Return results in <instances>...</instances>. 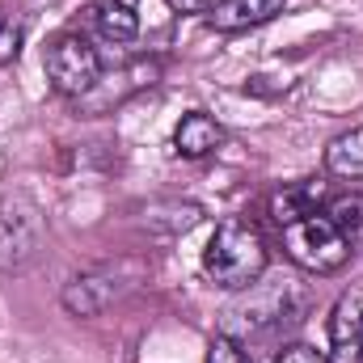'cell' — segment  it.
<instances>
[{"instance_id": "14", "label": "cell", "mask_w": 363, "mask_h": 363, "mask_svg": "<svg viewBox=\"0 0 363 363\" xmlns=\"http://www.w3.org/2000/svg\"><path fill=\"white\" fill-rule=\"evenodd\" d=\"M203 220V207L199 203H152L148 207V228L152 233H190L194 224Z\"/></svg>"}, {"instance_id": "4", "label": "cell", "mask_w": 363, "mask_h": 363, "mask_svg": "<svg viewBox=\"0 0 363 363\" xmlns=\"http://www.w3.org/2000/svg\"><path fill=\"white\" fill-rule=\"evenodd\" d=\"M43 68H47V81L60 97H85L101 81V55H97V47L85 34L51 38L47 55H43Z\"/></svg>"}, {"instance_id": "8", "label": "cell", "mask_w": 363, "mask_h": 363, "mask_svg": "<svg viewBox=\"0 0 363 363\" xmlns=\"http://www.w3.org/2000/svg\"><path fill=\"white\" fill-rule=\"evenodd\" d=\"M224 148V127L207 114V110H190L182 114V123L174 127V152L186 161H203L211 152Z\"/></svg>"}, {"instance_id": "18", "label": "cell", "mask_w": 363, "mask_h": 363, "mask_svg": "<svg viewBox=\"0 0 363 363\" xmlns=\"http://www.w3.org/2000/svg\"><path fill=\"white\" fill-rule=\"evenodd\" d=\"M174 13H211L220 0H165Z\"/></svg>"}, {"instance_id": "9", "label": "cell", "mask_w": 363, "mask_h": 363, "mask_svg": "<svg viewBox=\"0 0 363 363\" xmlns=\"http://www.w3.org/2000/svg\"><path fill=\"white\" fill-rule=\"evenodd\" d=\"M271 321H291V308H287V287H283V291L274 287L271 296H262V300H245V304H237V308H228V321H224V334H233V338H241L245 330L254 334V330H267Z\"/></svg>"}, {"instance_id": "11", "label": "cell", "mask_w": 363, "mask_h": 363, "mask_svg": "<svg viewBox=\"0 0 363 363\" xmlns=\"http://www.w3.org/2000/svg\"><path fill=\"white\" fill-rule=\"evenodd\" d=\"M321 199H325V186L321 182H296V186H283L271 199V216L279 228L304 220V216H317L321 211Z\"/></svg>"}, {"instance_id": "17", "label": "cell", "mask_w": 363, "mask_h": 363, "mask_svg": "<svg viewBox=\"0 0 363 363\" xmlns=\"http://www.w3.org/2000/svg\"><path fill=\"white\" fill-rule=\"evenodd\" d=\"M274 363H330V355H321V351L296 342V347H283V351L274 355Z\"/></svg>"}, {"instance_id": "1", "label": "cell", "mask_w": 363, "mask_h": 363, "mask_svg": "<svg viewBox=\"0 0 363 363\" xmlns=\"http://www.w3.org/2000/svg\"><path fill=\"white\" fill-rule=\"evenodd\" d=\"M271 267L267 241L254 224L245 220H228L211 233L207 250H203V274L224 287V291H250Z\"/></svg>"}, {"instance_id": "3", "label": "cell", "mask_w": 363, "mask_h": 363, "mask_svg": "<svg viewBox=\"0 0 363 363\" xmlns=\"http://www.w3.org/2000/svg\"><path fill=\"white\" fill-rule=\"evenodd\" d=\"M283 250H287V258L300 267V271L308 274H334L342 271L347 262H351V254H355V245L317 211V216H304V220H296V224H287L283 228Z\"/></svg>"}, {"instance_id": "13", "label": "cell", "mask_w": 363, "mask_h": 363, "mask_svg": "<svg viewBox=\"0 0 363 363\" xmlns=\"http://www.w3.org/2000/svg\"><path fill=\"white\" fill-rule=\"evenodd\" d=\"M355 250L363 245V194L359 190H347V194H334L330 203H325V211H321Z\"/></svg>"}, {"instance_id": "12", "label": "cell", "mask_w": 363, "mask_h": 363, "mask_svg": "<svg viewBox=\"0 0 363 363\" xmlns=\"http://www.w3.org/2000/svg\"><path fill=\"white\" fill-rule=\"evenodd\" d=\"M325 169H330L334 178H351V182L363 178V127H351V131H342V135L330 140V148H325Z\"/></svg>"}, {"instance_id": "16", "label": "cell", "mask_w": 363, "mask_h": 363, "mask_svg": "<svg viewBox=\"0 0 363 363\" xmlns=\"http://www.w3.org/2000/svg\"><path fill=\"white\" fill-rule=\"evenodd\" d=\"M21 38H26V21L21 17H4L0 21V68H9L21 55Z\"/></svg>"}, {"instance_id": "10", "label": "cell", "mask_w": 363, "mask_h": 363, "mask_svg": "<svg viewBox=\"0 0 363 363\" xmlns=\"http://www.w3.org/2000/svg\"><path fill=\"white\" fill-rule=\"evenodd\" d=\"M85 21L106 43H135V34H140V17L127 0H93L85 9Z\"/></svg>"}, {"instance_id": "15", "label": "cell", "mask_w": 363, "mask_h": 363, "mask_svg": "<svg viewBox=\"0 0 363 363\" xmlns=\"http://www.w3.org/2000/svg\"><path fill=\"white\" fill-rule=\"evenodd\" d=\"M207 363H254V359H250V351H245L241 338H233V334H216L211 347H207Z\"/></svg>"}, {"instance_id": "6", "label": "cell", "mask_w": 363, "mask_h": 363, "mask_svg": "<svg viewBox=\"0 0 363 363\" xmlns=\"http://www.w3.org/2000/svg\"><path fill=\"white\" fill-rule=\"evenodd\" d=\"M330 363H363V279L330 308Z\"/></svg>"}, {"instance_id": "5", "label": "cell", "mask_w": 363, "mask_h": 363, "mask_svg": "<svg viewBox=\"0 0 363 363\" xmlns=\"http://www.w3.org/2000/svg\"><path fill=\"white\" fill-rule=\"evenodd\" d=\"M127 287H131V279H123L114 267H97V271L72 274V279L64 283V291H60V304H64L72 317H97V313H106Z\"/></svg>"}, {"instance_id": "7", "label": "cell", "mask_w": 363, "mask_h": 363, "mask_svg": "<svg viewBox=\"0 0 363 363\" xmlns=\"http://www.w3.org/2000/svg\"><path fill=\"white\" fill-rule=\"evenodd\" d=\"M283 9H287V0H220L207 13V26L220 30V34H241V30L274 21Z\"/></svg>"}, {"instance_id": "2", "label": "cell", "mask_w": 363, "mask_h": 363, "mask_svg": "<svg viewBox=\"0 0 363 363\" xmlns=\"http://www.w3.org/2000/svg\"><path fill=\"white\" fill-rule=\"evenodd\" d=\"M47 245V220L34 199L4 194L0 199V274H26Z\"/></svg>"}]
</instances>
